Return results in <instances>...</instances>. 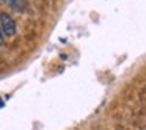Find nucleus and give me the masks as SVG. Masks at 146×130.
Returning a JSON list of instances; mask_svg holds the SVG:
<instances>
[{
  "mask_svg": "<svg viewBox=\"0 0 146 130\" xmlns=\"http://www.w3.org/2000/svg\"><path fill=\"white\" fill-rule=\"evenodd\" d=\"M0 30H2L3 36H8V38H13L17 33L16 22L8 13H0Z\"/></svg>",
  "mask_w": 146,
  "mask_h": 130,
  "instance_id": "f257e3e1",
  "label": "nucleus"
},
{
  "mask_svg": "<svg viewBox=\"0 0 146 130\" xmlns=\"http://www.w3.org/2000/svg\"><path fill=\"white\" fill-rule=\"evenodd\" d=\"M3 46V33H2V30H0V47Z\"/></svg>",
  "mask_w": 146,
  "mask_h": 130,
  "instance_id": "7ed1b4c3",
  "label": "nucleus"
},
{
  "mask_svg": "<svg viewBox=\"0 0 146 130\" xmlns=\"http://www.w3.org/2000/svg\"><path fill=\"white\" fill-rule=\"evenodd\" d=\"M5 2H7V3L10 5V7H16V5H19L21 0H5Z\"/></svg>",
  "mask_w": 146,
  "mask_h": 130,
  "instance_id": "f03ea898",
  "label": "nucleus"
}]
</instances>
